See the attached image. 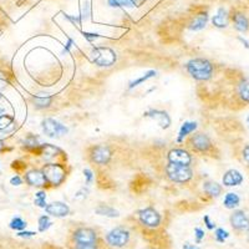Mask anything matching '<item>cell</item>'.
Returning a JSON list of instances; mask_svg holds the SVG:
<instances>
[{
	"instance_id": "cell-1",
	"label": "cell",
	"mask_w": 249,
	"mask_h": 249,
	"mask_svg": "<svg viewBox=\"0 0 249 249\" xmlns=\"http://www.w3.org/2000/svg\"><path fill=\"white\" fill-rule=\"evenodd\" d=\"M187 71L190 72L193 79L198 81H206L212 77L213 65L210 60L207 59H192L187 62Z\"/></svg>"
},
{
	"instance_id": "cell-2",
	"label": "cell",
	"mask_w": 249,
	"mask_h": 249,
	"mask_svg": "<svg viewBox=\"0 0 249 249\" xmlns=\"http://www.w3.org/2000/svg\"><path fill=\"white\" fill-rule=\"evenodd\" d=\"M116 59V53L110 48H95L91 51V61L101 68L112 66Z\"/></svg>"
},
{
	"instance_id": "cell-3",
	"label": "cell",
	"mask_w": 249,
	"mask_h": 249,
	"mask_svg": "<svg viewBox=\"0 0 249 249\" xmlns=\"http://www.w3.org/2000/svg\"><path fill=\"white\" fill-rule=\"evenodd\" d=\"M166 173H167L168 178L177 183H184L188 182L192 178V170L190 166H184V164L177 163H168L166 167Z\"/></svg>"
},
{
	"instance_id": "cell-4",
	"label": "cell",
	"mask_w": 249,
	"mask_h": 249,
	"mask_svg": "<svg viewBox=\"0 0 249 249\" xmlns=\"http://www.w3.org/2000/svg\"><path fill=\"white\" fill-rule=\"evenodd\" d=\"M44 177L46 179V183H50L51 186H60L65 181L66 172L65 168L59 163H49L44 166L43 170Z\"/></svg>"
},
{
	"instance_id": "cell-5",
	"label": "cell",
	"mask_w": 249,
	"mask_h": 249,
	"mask_svg": "<svg viewBox=\"0 0 249 249\" xmlns=\"http://www.w3.org/2000/svg\"><path fill=\"white\" fill-rule=\"evenodd\" d=\"M43 131L49 137H61L69 132V128L54 119H45L41 124Z\"/></svg>"
},
{
	"instance_id": "cell-6",
	"label": "cell",
	"mask_w": 249,
	"mask_h": 249,
	"mask_svg": "<svg viewBox=\"0 0 249 249\" xmlns=\"http://www.w3.org/2000/svg\"><path fill=\"white\" fill-rule=\"evenodd\" d=\"M106 239H107V243L111 247L121 248L124 244H127L128 239H130V233H128V231L124 230V228H115L111 232H108Z\"/></svg>"
},
{
	"instance_id": "cell-7",
	"label": "cell",
	"mask_w": 249,
	"mask_h": 249,
	"mask_svg": "<svg viewBox=\"0 0 249 249\" xmlns=\"http://www.w3.org/2000/svg\"><path fill=\"white\" fill-rule=\"evenodd\" d=\"M139 217L142 224L151 227V228H155L161 223V215L153 208H144V210L140 211Z\"/></svg>"
},
{
	"instance_id": "cell-8",
	"label": "cell",
	"mask_w": 249,
	"mask_h": 249,
	"mask_svg": "<svg viewBox=\"0 0 249 249\" xmlns=\"http://www.w3.org/2000/svg\"><path fill=\"white\" fill-rule=\"evenodd\" d=\"M231 224L235 231H249V215L244 211H235L231 215Z\"/></svg>"
},
{
	"instance_id": "cell-9",
	"label": "cell",
	"mask_w": 249,
	"mask_h": 249,
	"mask_svg": "<svg viewBox=\"0 0 249 249\" xmlns=\"http://www.w3.org/2000/svg\"><path fill=\"white\" fill-rule=\"evenodd\" d=\"M111 155L108 146H96L91 151V160L97 164H106L111 160Z\"/></svg>"
},
{
	"instance_id": "cell-10",
	"label": "cell",
	"mask_w": 249,
	"mask_h": 249,
	"mask_svg": "<svg viewBox=\"0 0 249 249\" xmlns=\"http://www.w3.org/2000/svg\"><path fill=\"white\" fill-rule=\"evenodd\" d=\"M191 146L197 152H207L212 147V142H211L210 137L204 133H197L191 139Z\"/></svg>"
},
{
	"instance_id": "cell-11",
	"label": "cell",
	"mask_w": 249,
	"mask_h": 249,
	"mask_svg": "<svg viewBox=\"0 0 249 249\" xmlns=\"http://www.w3.org/2000/svg\"><path fill=\"white\" fill-rule=\"evenodd\" d=\"M168 161L171 163L190 166L191 162H192V157H191V155L187 151L181 150V148H176V150H171L168 152Z\"/></svg>"
},
{
	"instance_id": "cell-12",
	"label": "cell",
	"mask_w": 249,
	"mask_h": 249,
	"mask_svg": "<svg viewBox=\"0 0 249 249\" xmlns=\"http://www.w3.org/2000/svg\"><path fill=\"white\" fill-rule=\"evenodd\" d=\"M74 241L82 244H96V233L90 228H80L74 233Z\"/></svg>"
},
{
	"instance_id": "cell-13",
	"label": "cell",
	"mask_w": 249,
	"mask_h": 249,
	"mask_svg": "<svg viewBox=\"0 0 249 249\" xmlns=\"http://www.w3.org/2000/svg\"><path fill=\"white\" fill-rule=\"evenodd\" d=\"M144 117H150V119L155 120L157 124H160L161 128H168L171 126V119L168 116L167 112L160 110H150L144 113Z\"/></svg>"
},
{
	"instance_id": "cell-14",
	"label": "cell",
	"mask_w": 249,
	"mask_h": 249,
	"mask_svg": "<svg viewBox=\"0 0 249 249\" xmlns=\"http://www.w3.org/2000/svg\"><path fill=\"white\" fill-rule=\"evenodd\" d=\"M45 211L48 214L54 215V217H66L70 213V208L68 204L62 202H53L50 204H46Z\"/></svg>"
},
{
	"instance_id": "cell-15",
	"label": "cell",
	"mask_w": 249,
	"mask_h": 249,
	"mask_svg": "<svg viewBox=\"0 0 249 249\" xmlns=\"http://www.w3.org/2000/svg\"><path fill=\"white\" fill-rule=\"evenodd\" d=\"M243 176L239 171L237 170H230L227 171L223 176V184L227 187H235L242 184L243 182Z\"/></svg>"
},
{
	"instance_id": "cell-16",
	"label": "cell",
	"mask_w": 249,
	"mask_h": 249,
	"mask_svg": "<svg viewBox=\"0 0 249 249\" xmlns=\"http://www.w3.org/2000/svg\"><path fill=\"white\" fill-rule=\"evenodd\" d=\"M26 182H28L30 186H35V187H43L46 184V179L44 177L43 171L39 170H33L29 171L26 173Z\"/></svg>"
},
{
	"instance_id": "cell-17",
	"label": "cell",
	"mask_w": 249,
	"mask_h": 249,
	"mask_svg": "<svg viewBox=\"0 0 249 249\" xmlns=\"http://www.w3.org/2000/svg\"><path fill=\"white\" fill-rule=\"evenodd\" d=\"M228 21H230V17H228V12L224 8L218 9L217 14L213 17L212 23L215 28L223 29L228 26Z\"/></svg>"
},
{
	"instance_id": "cell-18",
	"label": "cell",
	"mask_w": 249,
	"mask_h": 249,
	"mask_svg": "<svg viewBox=\"0 0 249 249\" xmlns=\"http://www.w3.org/2000/svg\"><path fill=\"white\" fill-rule=\"evenodd\" d=\"M233 24H234L235 30H238L239 33H247L249 29V21L248 18L246 17L242 13H234L232 17Z\"/></svg>"
},
{
	"instance_id": "cell-19",
	"label": "cell",
	"mask_w": 249,
	"mask_h": 249,
	"mask_svg": "<svg viewBox=\"0 0 249 249\" xmlns=\"http://www.w3.org/2000/svg\"><path fill=\"white\" fill-rule=\"evenodd\" d=\"M207 21H208V14H207V13H202V14L197 15V17L192 20V23L190 24V30L192 31L202 30V29L206 28Z\"/></svg>"
},
{
	"instance_id": "cell-20",
	"label": "cell",
	"mask_w": 249,
	"mask_h": 249,
	"mask_svg": "<svg viewBox=\"0 0 249 249\" xmlns=\"http://www.w3.org/2000/svg\"><path fill=\"white\" fill-rule=\"evenodd\" d=\"M239 203H241L239 196H238L237 193L233 192L227 193L226 197H224L223 199V206L226 207L227 210H234V208H237V207L239 206Z\"/></svg>"
},
{
	"instance_id": "cell-21",
	"label": "cell",
	"mask_w": 249,
	"mask_h": 249,
	"mask_svg": "<svg viewBox=\"0 0 249 249\" xmlns=\"http://www.w3.org/2000/svg\"><path fill=\"white\" fill-rule=\"evenodd\" d=\"M203 190L204 192L208 196H211V197H218V196L222 193V186L221 184H218L217 182L208 181L203 183Z\"/></svg>"
},
{
	"instance_id": "cell-22",
	"label": "cell",
	"mask_w": 249,
	"mask_h": 249,
	"mask_svg": "<svg viewBox=\"0 0 249 249\" xmlns=\"http://www.w3.org/2000/svg\"><path fill=\"white\" fill-rule=\"evenodd\" d=\"M197 128V122L193 121H186L183 124H182L181 130H179L178 137H177V141L182 142L186 136H188L190 133H192L193 131H196Z\"/></svg>"
},
{
	"instance_id": "cell-23",
	"label": "cell",
	"mask_w": 249,
	"mask_h": 249,
	"mask_svg": "<svg viewBox=\"0 0 249 249\" xmlns=\"http://www.w3.org/2000/svg\"><path fill=\"white\" fill-rule=\"evenodd\" d=\"M95 212L99 215H105V217L108 218H117L120 215L119 211H116L115 208H112V207L105 206V204H101V206L97 207L96 210H95Z\"/></svg>"
},
{
	"instance_id": "cell-24",
	"label": "cell",
	"mask_w": 249,
	"mask_h": 249,
	"mask_svg": "<svg viewBox=\"0 0 249 249\" xmlns=\"http://www.w3.org/2000/svg\"><path fill=\"white\" fill-rule=\"evenodd\" d=\"M40 151H41V155H43L44 159L49 160L51 159V157H54L56 153L60 152V150L57 147H55V146H53V144L50 143H45V144H40L39 146Z\"/></svg>"
},
{
	"instance_id": "cell-25",
	"label": "cell",
	"mask_w": 249,
	"mask_h": 249,
	"mask_svg": "<svg viewBox=\"0 0 249 249\" xmlns=\"http://www.w3.org/2000/svg\"><path fill=\"white\" fill-rule=\"evenodd\" d=\"M238 93L244 102L249 104V77L244 79L238 85Z\"/></svg>"
},
{
	"instance_id": "cell-26",
	"label": "cell",
	"mask_w": 249,
	"mask_h": 249,
	"mask_svg": "<svg viewBox=\"0 0 249 249\" xmlns=\"http://www.w3.org/2000/svg\"><path fill=\"white\" fill-rule=\"evenodd\" d=\"M156 75H157V71H155V70L147 71V72H146V74H144L143 76H141V77H139V79L131 81L130 82V86H128V89H130V90H132L133 88H136V86L141 85V84L146 82V81H147V80H150V79H152V77H155Z\"/></svg>"
},
{
	"instance_id": "cell-27",
	"label": "cell",
	"mask_w": 249,
	"mask_h": 249,
	"mask_svg": "<svg viewBox=\"0 0 249 249\" xmlns=\"http://www.w3.org/2000/svg\"><path fill=\"white\" fill-rule=\"evenodd\" d=\"M10 228L15 231H24L26 228V222H24L20 217H15L10 222Z\"/></svg>"
},
{
	"instance_id": "cell-28",
	"label": "cell",
	"mask_w": 249,
	"mask_h": 249,
	"mask_svg": "<svg viewBox=\"0 0 249 249\" xmlns=\"http://www.w3.org/2000/svg\"><path fill=\"white\" fill-rule=\"evenodd\" d=\"M51 96H36L35 97V105L36 107L39 108H44V107H48L49 105L51 104Z\"/></svg>"
},
{
	"instance_id": "cell-29",
	"label": "cell",
	"mask_w": 249,
	"mask_h": 249,
	"mask_svg": "<svg viewBox=\"0 0 249 249\" xmlns=\"http://www.w3.org/2000/svg\"><path fill=\"white\" fill-rule=\"evenodd\" d=\"M51 226H53V223H51V221L49 219L48 215H41V217L39 218V231L40 232H45V231H48Z\"/></svg>"
},
{
	"instance_id": "cell-30",
	"label": "cell",
	"mask_w": 249,
	"mask_h": 249,
	"mask_svg": "<svg viewBox=\"0 0 249 249\" xmlns=\"http://www.w3.org/2000/svg\"><path fill=\"white\" fill-rule=\"evenodd\" d=\"M35 204L40 208H45L46 207V193L44 191H40L35 195Z\"/></svg>"
},
{
	"instance_id": "cell-31",
	"label": "cell",
	"mask_w": 249,
	"mask_h": 249,
	"mask_svg": "<svg viewBox=\"0 0 249 249\" xmlns=\"http://www.w3.org/2000/svg\"><path fill=\"white\" fill-rule=\"evenodd\" d=\"M14 119L8 115H0V130H5L13 124Z\"/></svg>"
},
{
	"instance_id": "cell-32",
	"label": "cell",
	"mask_w": 249,
	"mask_h": 249,
	"mask_svg": "<svg viewBox=\"0 0 249 249\" xmlns=\"http://www.w3.org/2000/svg\"><path fill=\"white\" fill-rule=\"evenodd\" d=\"M215 241L219 242V243H224V241H226L227 238L230 237V233L227 232V231H224L223 228H218V230H215Z\"/></svg>"
},
{
	"instance_id": "cell-33",
	"label": "cell",
	"mask_w": 249,
	"mask_h": 249,
	"mask_svg": "<svg viewBox=\"0 0 249 249\" xmlns=\"http://www.w3.org/2000/svg\"><path fill=\"white\" fill-rule=\"evenodd\" d=\"M40 144L37 143V139L35 136H29L25 140V147L30 150H35V147H39Z\"/></svg>"
},
{
	"instance_id": "cell-34",
	"label": "cell",
	"mask_w": 249,
	"mask_h": 249,
	"mask_svg": "<svg viewBox=\"0 0 249 249\" xmlns=\"http://www.w3.org/2000/svg\"><path fill=\"white\" fill-rule=\"evenodd\" d=\"M91 15V5L89 1H86V3H84V5H82L81 8V19H89Z\"/></svg>"
},
{
	"instance_id": "cell-35",
	"label": "cell",
	"mask_w": 249,
	"mask_h": 249,
	"mask_svg": "<svg viewBox=\"0 0 249 249\" xmlns=\"http://www.w3.org/2000/svg\"><path fill=\"white\" fill-rule=\"evenodd\" d=\"M75 249H96V244L76 243L75 244Z\"/></svg>"
},
{
	"instance_id": "cell-36",
	"label": "cell",
	"mask_w": 249,
	"mask_h": 249,
	"mask_svg": "<svg viewBox=\"0 0 249 249\" xmlns=\"http://www.w3.org/2000/svg\"><path fill=\"white\" fill-rule=\"evenodd\" d=\"M117 4H119V8H121V6H126V8H132L133 4L131 0H116Z\"/></svg>"
},
{
	"instance_id": "cell-37",
	"label": "cell",
	"mask_w": 249,
	"mask_h": 249,
	"mask_svg": "<svg viewBox=\"0 0 249 249\" xmlns=\"http://www.w3.org/2000/svg\"><path fill=\"white\" fill-rule=\"evenodd\" d=\"M84 176H85V178H86V183L90 184L91 182H92V179H93L92 172H91L90 170H88V168H86V170H84Z\"/></svg>"
},
{
	"instance_id": "cell-38",
	"label": "cell",
	"mask_w": 249,
	"mask_h": 249,
	"mask_svg": "<svg viewBox=\"0 0 249 249\" xmlns=\"http://www.w3.org/2000/svg\"><path fill=\"white\" fill-rule=\"evenodd\" d=\"M82 34H84V36H85L89 41H92V40L100 37V34H96V33H85V31H84Z\"/></svg>"
},
{
	"instance_id": "cell-39",
	"label": "cell",
	"mask_w": 249,
	"mask_h": 249,
	"mask_svg": "<svg viewBox=\"0 0 249 249\" xmlns=\"http://www.w3.org/2000/svg\"><path fill=\"white\" fill-rule=\"evenodd\" d=\"M195 233H196V239H197V242L199 243V242L204 238V232L201 230V228H196Z\"/></svg>"
},
{
	"instance_id": "cell-40",
	"label": "cell",
	"mask_w": 249,
	"mask_h": 249,
	"mask_svg": "<svg viewBox=\"0 0 249 249\" xmlns=\"http://www.w3.org/2000/svg\"><path fill=\"white\" fill-rule=\"evenodd\" d=\"M74 44H75L74 40L69 39L68 43H66V45H65V48H64V50H62V54H66V53H69V51L71 50V48L74 46Z\"/></svg>"
},
{
	"instance_id": "cell-41",
	"label": "cell",
	"mask_w": 249,
	"mask_h": 249,
	"mask_svg": "<svg viewBox=\"0 0 249 249\" xmlns=\"http://www.w3.org/2000/svg\"><path fill=\"white\" fill-rule=\"evenodd\" d=\"M203 221H204V223H206V226H207V228H208V230H214V224L211 222V219H210V217H208V215H204Z\"/></svg>"
},
{
	"instance_id": "cell-42",
	"label": "cell",
	"mask_w": 249,
	"mask_h": 249,
	"mask_svg": "<svg viewBox=\"0 0 249 249\" xmlns=\"http://www.w3.org/2000/svg\"><path fill=\"white\" fill-rule=\"evenodd\" d=\"M21 178H20L19 176H15V177H13L12 179H10V183L13 184V186H20L21 184Z\"/></svg>"
},
{
	"instance_id": "cell-43",
	"label": "cell",
	"mask_w": 249,
	"mask_h": 249,
	"mask_svg": "<svg viewBox=\"0 0 249 249\" xmlns=\"http://www.w3.org/2000/svg\"><path fill=\"white\" fill-rule=\"evenodd\" d=\"M35 234H36L35 232H26V231L24 232V231H20L18 235H19V237H34Z\"/></svg>"
},
{
	"instance_id": "cell-44",
	"label": "cell",
	"mask_w": 249,
	"mask_h": 249,
	"mask_svg": "<svg viewBox=\"0 0 249 249\" xmlns=\"http://www.w3.org/2000/svg\"><path fill=\"white\" fill-rule=\"evenodd\" d=\"M243 159H244V161L248 162V163H249V144H248V146H246V147H244V150H243Z\"/></svg>"
},
{
	"instance_id": "cell-45",
	"label": "cell",
	"mask_w": 249,
	"mask_h": 249,
	"mask_svg": "<svg viewBox=\"0 0 249 249\" xmlns=\"http://www.w3.org/2000/svg\"><path fill=\"white\" fill-rule=\"evenodd\" d=\"M66 19H69L70 21H72V23H80L81 21V18L80 17H71V15H65Z\"/></svg>"
},
{
	"instance_id": "cell-46",
	"label": "cell",
	"mask_w": 249,
	"mask_h": 249,
	"mask_svg": "<svg viewBox=\"0 0 249 249\" xmlns=\"http://www.w3.org/2000/svg\"><path fill=\"white\" fill-rule=\"evenodd\" d=\"M238 40H239V41H241V43L243 44L244 48L249 49V41H248V40H246V39H244V37H242V36H238Z\"/></svg>"
},
{
	"instance_id": "cell-47",
	"label": "cell",
	"mask_w": 249,
	"mask_h": 249,
	"mask_svg": "<svg viewBox=\"0 0 249 249\" xmlns=\"http://www.w3.org/2000/svg\"><path fill=\"white\" fill-rule=\"evenodd\" d=\"M6 84H8V82L5 81V79L0 75V90H3V89L6 86Z\"/></svg>"
},
{
	"instance_id": "cell-48",
	"label": "cell",
	"mask_w": 249,
	"mask_h": 249,
	"mask_svg": "<svg viewBox=\"0 0 249 249\" xmlns=\"http://www.w3.org/2000/svg\"><path fill=\"white\" fill-rule=\"evenodd\" d=\"M131 1H132L133 6H140L141 4H143L146 0H131Z\"/></svg>"
},
{
	"instance_id": "cell-49",
	"label": "cell",
	"mask_w": 249,
	"mask_h": 249,
	"mask_svg": "<svg viewBox=\"0 0 249 249\" xmlns=\"http://www.w3.org/2000/svg\"><path fill=\"white\" fill-rule=\"evenodd\" d=\"M3 147H4V144H3V142H0V151L3 150Z\"/></svg>"
},
{
	"instance_id": "cell-50",
	"label": "cell",
	"mask_w": 249,
	"mask_h": 249,
	"mask_svg": "<svg viewBox=\"0 0 249 249\" xmlns=\"http://www.w3.org/2000/svg\"><path fill=\"white\" fill-rule=\"evenodd\" d=\"M247 122H248V124H249V117H248V119H247Z\"/></svg>"
},
{
	"instance_id": "cell-51",
	"label": "cell",
	"mask_w": 249,
	"mask_h": 249,
	"mask_svg": "<svg viewBox=\"0 0 249 249\" xmlns=\"http://www.w3.org/2000/svg\"><path fill=\"white\" fill-rule=\"evenodd\" d=\"M248 232H249V231H248ZM248 242H249V234H248Z\"/></svg>"
},
{
	"instance_id": "cell-52",
	"label": "cell",
	"mask_w": 249,
	"mask_h": 249,
	"mask_svg": "<svg viewBox=\"0 0 249 249\" xmlns=\"http://www.w3.org/2000/svg\"><path fill=\"white\" fill-rule=\"evenodd\" d=\"M192 249H198V248H195V247H193V248Z\"/></svg>"
}]
</instances>
